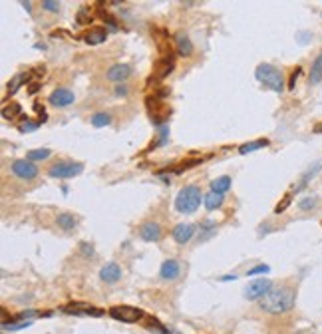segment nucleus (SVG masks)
<instances>
[{
  "label": "nucleus",
  "instance_id": "4468645a",
  "mask_svg": "<svg viewBox=\"0 0 322 334\" xmlns=\"http://www.w3.org/2000/svg\"><path fill=\"white\" fill-rule=\"evenodd\" d=\"M181 273V265L175 261V259H167L159 269V275L163 281H175Z\"/></svg>",
  "mask_w": 322,
  "mask_h": 334
},
{
  "label": "nucleus",
  "instance_id": "e433bc0d",
  "mask_svg": "<svg viewBox=\"0 0 322 334\" xmlns=\"http://www.w3.org/2000/svg\"><path fill=\"white\" fill-rule=\"evenodd\" d=\"M82 249L86 255H94V249H92V245H88V243H82Z\"/></svg>",
  "mask_w": 322,
  "mask_h": 334
},
{
  "label": "nucleus",
  "instance_id": "f257e3e1",
  "mask_svg": "<svg viewBox=\"0 0 322 334\" xmlns=\"http://www.w3.org/2000/svg\"><path fill=\"white\" fill-rule=\"evenodd\" d=\"M294 306V291L292 289H273L267 296L261 298V308L269 314H282Z\"/></svg>",
  "mask_w": 322,
  "mask_h": 334
},
{
  "label": "nucleus",
  "instance_id": "9d476101",
  "mask_svg": "<svg viewBox=\"0 0 322 334\" xmlns=\"http://www.w3.org/2000/svg\"><path fill=\"white\" fill-rule=\"evenodd\" d=\"M139 237L147 243H157L161 237H163V229H161L159 223H153V221H147L139 227Z\"/></svg>",
  "mask_w": 322,
  "mask_h": 334
},
{
  "label": "nucleus",
  "instance_id": "4c0bfd02",
  "mask_svg": "<svg viewBox=\"0 0 322 334\" xmlns=\"http://www.w3.org/2000/svg\"><path fill=\"white\" fill-rule=\"evenodd\" d=\"M235 279H237L235 275H233V277H231V275H225V277H221V281H225V283H227V281H235Z\"/></svg>",
  "mask_w": 322,
  "mask_h": 334
},
{
  "label": "nucleus",
  "instance_id": "ea45409f",
  "mask_svg": "<svg viewBox=\"0 0 322 334\" xmlns=\"http://www.w3.org/2000/svg\"><path fill=\"white\" fill-rule=\"evenodd\" d=\"M314 131H316V133H322V124L316 125V127H314Z\"/></svg>",
  "mask_w": 322,
  "mask_h": 334
},
{
  "label": "nucleus",
  "instance_id": "58836bf2",
  "mask_svg": "<svg viewBox=\"0 0 322 334\" xmlns=\"http://www.w3.org/2000/svg\"><path fill=\"white\" fill-rule=\"evenodd\" d=\"M22 6H24L28 12H32V10H30V8H32V4H30V2H22Z\"/></svg>",
  "mask_w": 322,
  "mask_h": 334
},
{
  "label": "nucleus",
  "instance_id": "72a5a7b5",
  "mask_svg": "<svg viewBox=\"0 0 322 334\" xmlns=\"http://www.w3.org/2000/svg\"><path fill=\"white\" fill-rule=\"evenodd\" d=\"M40 124L42 122H34V124H22L20 125V131H22V133H26V131H34V129H36Z\"/></svg>",
  "mask_w": 322,
  "mask_h": 334
},
{
  "label": "nucleus",
  "instance_id": "f3484780",
  "mask_svg": "<svg viewBox=\"0 0 322 334\" xmlns=\"http://www.w3.org/2000/svg\"><path fill=\"white\" fill-rule=\"evenodd\" d=\"M173 66H175V58H173V56H169V58H159V62H157V66H155V72H153V78H155V80H163V78L173 70Z\"/></svg>",
  "mask_w": 322,
  "mask_h": 334
},
{
  "label": "nucleus",
  "instance_id": "f8f14e48",
  "mask_svg": "<svg viewBox=\"0 0 322 334\" xmlns=\"http://www.w3.org/2000/svg\"><path fill=\"white\" fill-rule=\"evenodd\" d=\"M48 102L52 106H56V108H66V106H70L74 102V94L70 90H66V88H58V90H54L50 94Z\"/></svg>",
  "mask_w": 322,
  "mask_h": 334
},
{
  "label": "nucleus",
  "instance_id": "20e7f679",
  "mask_svg": "<svg viewBox=\"0 0 322 334\" xmlns=\"http://www.w3.org/2000/svg\"><path fill=\"white\" fill-rule=\"evenodd\" d=\"M84 171V165L78 161H58L48 169V173L52 177H58V179H70V177H76Z\"/></svg>",
  "mask_w": 322,
  "mask_h": 334
},
{
  "label": "nucleus",
  "instance_id": "9b49d317",
  "mask_svg": "<svg viewBox=\"0 0 322 334\" xmlns=\"http://www.w3.org/2000/svg\"><path fill=\"white\" fill-rule=\"evenodd\" d=\"M62 312H66V314H90V316H102L104 314V310H100V308H96L88 302H70L62 308Z\"/></svg>",
  "mask_w": 322,
  "mask_h": 334
},
{
  "label": "nucleus",
  "instance_id": "412c9836",
  "mask_svg": "<svg viewBox=\"0 0 322 334\" xmlns=\"http://www.w3.org/2000/svg\"><path fill=\"white\" fill-rule=\"evenodd\" d=\"M56 223H58L60 229H64V231H72V229L78 225V219H76L72 213H62V215L56 217Z\"/></svg>",
  "mask_w": 322,
  "mask_h": 334
},
{
  "label": "nucleus",
  "instance_id": "7ed1b4c3",
  "mask_svg": "<svg viewBox=\"0 0 322 334\" xmlns=\"http://www.w3.org/2000/svg\"><path fill=\"white\" fill-rule=\"evenodd\" d=\"M255 76H257V80L263 84L265 88H269L273 92L281 94L282 90H284V78H282L281 70H277L271 64H259L257 70H255Z\"/></svg>",
  "mask_w": 322,
  "mask_h": 334
},
{
  "label": "nucleus",
  "instance_id": "423d86ee",
  "mask_svg": "<svg viewBox=\"0 0 322 334\" xmlns=\"http://www.w3.org/2000/svg\"><path fill=\"white\" fill-rule=\"evenodd\" d=\"M110 316L120 320V322H137L143 312L135 306H127V304H121V306H112L110 308Z\"/></svg>",
  "mask_w": 322,
  "mask_h": 334
},
{
  "label": "nucleus",
  "instance_id": "39448f33",
  "mask_svg": "<svg viewBox=\"0 0 322 334\" xmlns=\"http://www.w3.org/2000/svg\"><path fill=\"white\" fill-rule=\"evenodd\" d=\"M147 108H149L151 120H153L155 125H161L163 122H167L169 116H171V108H167V106L161 102L159 96H149V98H147Z\"/></svg>",
  "mask_w": 322,
  "mask_h": 334
},
{
  "label": "nucleus",
  "instance_id": "c9c22d12",
  "mask_svg": "<svg viewBox=\"0 0 322 334\" xmlns=\"http://www.w3.org/2000/svg\"><path fill=\"white\" fill-rule=\"evenodd\" d=\"M116 94H118V96H125V94H127V88L121 84V86H118V88H116Z\"/></svg>",
  "mask_w": 322,
  "mask_h": 334
},
{
  "label": "nucleus",
  "instance_id": "b1692460",
  "mask_svg": "<svg viewBox=\"0 0 322 334\" xmlns=\"http://www.w3.org/2000/svg\"><path fill=\"white\" fill-rule=\"evenodd\" d=\"M90 122H92L94 127H106V125L112 124V116L106 114V112H98V114H94V116L90 118Z\"/></svg>",
  "mask_w": 322,
  "mask_h": 334
},
{
  "label": "nucleus",
  "instance_id": "5701e85b",
  "mask_svg": "<svg viewBox=\"0 0 322 334\" xmlns=\"http://www.w3.org/2000/svg\"><path fill=\"white\" fill-rule=\"evenodd\" d=\"M271 141L269 139H257V141H247V143H243L241 147H239V153H251V151H257V149H261V147H267Z\"/></svg>",
  "mask_w": 322,
  "mask_h": 334
},
{
  "label": "nucleus",
  "instance_id": "f03ea898",
  "mask_svg": "<svg viewBox=\"0 0 322 334\" xmlns=\"http://www.w3.org/2000/svg\"><path fill=\"white\" fill-rule=\"evenodd\" d=\"M201 189L197 187V185H187V187H183L179 193H177V197H175V209L179 211V213H185V215H191V213H195L197 207L201 205Z\"/></svg>",
  "mask_w": 322,
  "mask_h": 334
},
{
  "label": "nucleus",
  "instance_id": "6ab92c4d",
  "mask_svg": "<svg viewBox=\"0 0 322 334\" xmlns=\"http://www.w3.org/2000/svg\"><path fill=\"white\" fill-rule=\"evenodd\" d=\"M229 189H231V177L229 175H221V177L211 181V191H215V193L225 195Z\"/></svg>",
  "mask_w": 322,
  "mask_h": 334
},
{
  "label": "nucleus",
  "instance_id": "393cba45",
  "mask_svg": "<svg viewBox=\"0 0 322 334\" xmlns=\"http://www.w3.org/2000/svg\"><path fill=\"white\" fill-rule=\"evenodd\" d=\"M50 155H52V151L46 149V147H42V149H32V151H28V153H26V159H28V161H40V159H48Z\"/></svg>",
  "mask_w": 322,
  "mask_h": 334
},
{
  "label": "nucleus",
  "instance_id": "ddd939ff",
  "mask_svg": "<svg viewBox=\"0 0 322 334\" xmlns=\"http://www.w3.org/2000/svg\"><path fill=\"white\" fill-rule=\"evenodd\" d=\"M100 279L106 283V285H116L121 279V269L118 263H108L102 271H100Z\"/></svg>",
  "mask_w": 322,
  "mask_h": 334
},
{
  "label": "nucleus",
  "instance_id": "bb28decb",
  "mask_svg": "<svg viewBox=\"0 0 322 334\" xmlns=\"http://www.w3.org/2000/svg\"><path fill=\"white\" fill-rule=\"evenodd\" d=\"M217 231V225L213 223V221H203L201 223V235H199V239L205 241V239H209V237H213V233Z\"/></svg>",
  "mask_w": 322,
  "mask_h": 334
},
{
  "label": "nucleus",
  "instance_id": "dca6fc26",
  "mask_svg": "<svg viewBox=\"0 0 322 334\" xmlns=\"http://www.w3.org/2000/svg\"><path fill=\"white\" fill-rule=\"evenodd\" d=\"M106 38H108V32H106V28H102V26H94V28H90V30L82 36V40L86 42V44H92V46H98V44L106 42Z\"/></svg>",
  "mask_w": 322,
  "mask_h": 334
},
{
  "label": "nucleus",
  "instance_id": "2eb2a0df",
  "mask_svg": "<svg viewBox=\"0 0 322 334\" xmlns=\"http://www.w3.org/2000/svg\"><path fill=\"white\" fill-rule=\"evenodd\" d=\"M108 80L112 82H125L129 76H131V66L129 64H114L110 70H108Z\"/></svg>",
  "mask_w": 322,
  "mask_h": 334
},
{
  "label": "nucleus",
  "instance_id": "a211bd4d",
  "mask_svg": "<svg viewBox=\"0 0 322 334\" xmlns=\"http://www.w3.org/2000/svg\"><path fill=\"white\" fill-rule=\"evenodd\" d=\"M175 48H177V54H179V56H189V54L193 52V42L189 40L187 34L179 32V34L175 36Z\"/></svg>",
  "mask_w": 322,
  "mask_h": 334
},
{
  "label": "nucleus",
  "instance_id": "0eeeda50",
  "mask_svg": "<svg viewBox=\"0 0 322 334\" xmlns=\"http://www.w3.org/2000/svg\"><path fill=\"white\" fill-rule=\"evenodd\" d=\"M273 291V283L269 279H257V281H251L245 289V298L249 300H257V298H263L267 296L269 292Z\"/></svg>",
  "mask_w": 322,
  "mask_h": 334
},
{
  "label": "nucleus",
  "instance_id": "473e14b6",
  "mask_svg": "<svg viewBox=\"0 0 322 334\" xmlns=\"http://www.w3.org/2000/svg\"><path fill=\"white\" fill-rule=\"evenodd\" d=\"M288 205H290V195H284V197H282V203H279V205L275 207V213H282Z\"/></svg>",
  "mask_w": 322,
  "mask_h": 334
},
{
  "label": "nucleus",
  "instance_id": "cd10ccee",
  "mask_svg": "<svg viewBox=\"0 0 322 334\" xmlns=\"http://www.w3.org/2000/svg\"><path fill=\"white\" fill-rule=\"evenodd\" d=\"M26 80H28V76H24V74H18V76H16L12 82L8 84V92H10V94H14V92L18 90V86H22V84L26 82Z\"/></svg>",
  "mask_w": 322,
  "mask_h": 334
},
{
  "label": "nucleus",
  "instance_id": "6e6552de",
  "mask_svg": "<svg viewBox=\"0 0 322 334\" xmlns=\"http://www.w3.org/2000/svg\"><path fill=\"white\" fill-rule=\"evenodd\" d=\"M10 169H12V173L16 177H20L24 181H32L34 177H38V167L34 165L32 161H28V159H16V161H12Z\"/></svg>",
  "mask_w": 322,
  "mask_h": 334
},
{
  "label": "nucleus",
  "instance_id": "2f4dec72",
  "mask_svg": "<svg viewBox=\"0 0 322 334\" xmlns=\"http://www.w3.org/2000/svg\"><path fill=\"white\" fill-rule=\"evenodd\" d=\"M42 8L48 10V12H58V10H60V4L54 2V0H44V2H42Z\"/></svg>",
  "mask_w": 322,
  "mask_h": 334
},
{
  "label": "nucleus",
  "instance_id": "f704fd0d",
  "mask_svg": "<svg viewBox=\"0 0 322 334\" xmlns=\"http://www.w3.org/2000/svg\"><path fill=\"white\" fill-rule=\"evenodd\" d=\"M298 74H300V68H296L294 72H292V76H290V84H288V88L292 90L294 88V82H296V78H298Z\"/></svg>",
  "mask_w": 322,
  "mask_h": 334
},
{
  "label": "nucleus",
  "instance_id": "7c9ffc66",
  "mask_svg": "<svg viewBox=\"0 0 322 334\" xmlns=\"http://www.w3.org/2000/svg\"><path fill=\"white\" fill-rule=\"evenodd\" d=\"M90 20H92L90 10H88V8H82L80 12H78V24H90Z\"/></svg>",
  "mask_w": 322,
  "mask_h": 334
},
{
  "label": "nucleus",
  "instance_id": "c756f323",
  "mask_svg": "<svg viewBox=\"0 0 322 334\" xmlns=\"http://www.w3.org/2000/svg\"><path fill=\"white\" fill-rule=\"evenodd\" d=\"M271 267L269 265H259V267H253L247 271V277H255V275H261V273H269Z\"/></svg>",
  "mask_w": 322,
  "mask_h": 334
},
{
  "label": "nucleus",
  "instance_id": "a878e982",
  "mask_svg": "<svg viewBox=\"0 0 322 334\" xmlns=\"http://www.w3.org/2000/svg\"><path fill=\"white\" fill-rule=\"evenodd\" d=\"M20 112H22V108H20L18 104H10V106H6V108L2 110V118H4V120H14V118L20 116Z\"/></svg>",
  "mask_w": 322,
  "mask_h": 334
},
{
  "label": "nucleus",
  "instance_id": "aec40b11",
  "mask_svg": "<svg viewBox=\"0 0 322 334\" xmlns=\"http://www.w3.org/2000/svg\"><path fill=\"white\" fill-rule=\"evenodd\" d=\"M223 201H225V195L215 193V191H209V193L205 195V199H203V205H205V209L213 211V209L221 207V205H223Z\"/></svg>",
  "mask_w": 322,
  "mask_h": 334
},
{
  "label": "nucleus",
  "instance_id": "c85d7f7f",
  "mask_svg": "<svg viewBox=\"0 0 322 334\" xmlns=\"http://www.w3.org/2000/svg\"><path fill=\"white\" fill-rule=\"evenodd\" d=\"M298 207L302 209V211H310V209L316 207V199L314 197H304V199L298 201Z\"/></svg>",
  "mask_w": 322,
  "mask_h": 334
},
{
  "label": "nucleus",
  "instance_id": "1a4fd4ad",
  "mask_svg": "<svg viewBox=\"0 0 322 334\" xmlns=\"http://www.w3.org/2000/svg\"><path fill=\"white\" fill-rule=\"evenodd\" d=\"M171 237H173L175 243L185 245V243H189L195 237V225H191V223H179V225L173 227Z\"/></svg>",
  "mask_w": 322,
  "mask_h": 334
},
{
  "label": "nucleus",
  "instance_id": "4be33fe9",
  "mask_svg": "<svg viewBox=\"0 0 322 334\" xmlns=\"http://www.w3.org/2000/svg\"><path fill=\"white\" fill-rule=\"evenodd\" d=\"M310 84H320L322 82V52L316 56V60L312 62V68H310V76H308Z\"/></svg>",
  "mask_w": 322,
  "mask_h": 334
}]
</instances>
